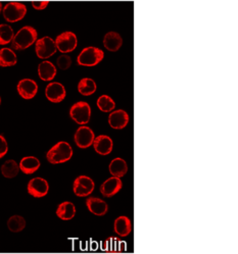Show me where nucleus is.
<instances>
[{
	"mask_svg": "<svg viewBox=\"0 0 238 254\" xmlns=\"http://www.w3.org/2000/svg\"><path fill=\"white\" fill-rule=\"evenodd\" d=\"M78 91L84 96H90L96 91V83L90 78H84L78 84Z\"/></svg>",
	"mask_w": 238,
	"mask_h": 254,
	"instance_id": "nucleus-25",
	"label": "nucleus"
},
{
	"mask_svg": "<svg viewBox=\"0 0 238 254\" xmlns=\"http://www.w3.org/2000/svg\"><path fill=\"white\" fill-rule=\"evenodd\" d=\"M73 156V149L69 143L59 142L47 152V160L52 165L63 164L68 162Z\"/></svg>",
	"mask_w": 238,
	"mask_h": 254,
	"instance_id": "nucleus-2",
	"label": "nucleus"
},
{
	"mask_svg": "<svg viewBox=\"0 0 238 254\" xmlns=\"http://www.w3.org/2000/svg\"><path fill=\"white\" fill-rule=\"evenodd\" d=\"M38 33L31 26H25L14 36L11 46L16 50H25L37 41Z\"/></svg>",
	"mask_w": 238,
	"mask_h": 254,
	"instance_id": "nucleus-1",
	"label": "nucleus"
},
{
	"mask_svg": "<svg viewBox=\"0 0 238 254\" xmlns=\"http://www.w3.org/2000/svg\"><path fill=\"white\" fill-rule=\"evenodd\" d=\"M70 115L79 125L88 124L91 117L90 105L85 101H79L75 103L70 110Z\"/></svg>",
	"mask_w": 238,
	"mask_h": 254,
	"instance_id": "nucleus-5",
	"label": "nucleus"
},
{
	"mask_svg": "<svg viewBox=\"0 0 238 254\" xmlns=\"http://www.w3.org/2000/svg\"><path fill=\"white\" fill-rule=\"evenodd\" d=\"M2 13L3 18L8 23H17L25 18L27 7L21 2H9L2 8Z\"/></svg>",
	"mask_w": 238,
	"mask_h": 254,
	"instance_id": "nucleus-4",
	"label": "nucleus"
},
{
	"mask_svg": "<svg viewBox=\"0 0 238 254\" xmlns=\"http://www.w3.org/2000/svg\"><path fill=\"white\" fill-rule=\"evenodd\" d=\"M7 226L11 232L19 233L25 229L26 221L21 216H12L11 218H9L7 222Z\"/></svg>",
	"mask_w": 238,
	"mask_h": 254,
	"instance_id": "nucleus-27",
	"label": "nucleus"
},
{
	"mask_svg": "<svg viewBox=\"0 0 238 254\" xmlns=\"http://www.w3.org/2000/svg\"><path fill=\"white\" fill-rule=\"evenodd\" d=\"M94 138L95 136L93 131L86 126H82L79 128L74 136L75 143L77 144L79 148H82V149H86L93 144Z\"/></svg>",
	"mask_w": 238,
	"mask_h": 254,
	"instance_id": "nucleus-9",
	"label": "nucleus"
},
{
	"mask_svg": "<svg viewBox=\"0 0 238 254\" xmlns=\"http://www.w3.org/2000/svg\"><path fill=\"white\" fill-rule=\"evenodd\" d=\"M101 249L107 252H124L127 250V244L121 240L111 237L101 243Z\"/></svg>",
	"mask_w": 238,
	"mask_h": 254,
	"instance_id": "nucleus-19",
	"label": "nucleus"
},
{
	"mask_svg": "<svg viewBox=\"0 0 238 254\" xmlns=\"http://www.w3.org/2000/svg\"><path fill=\"white\" fill-rule=\"evenodd\" d=\"M39 168H40V162L39 159L34 156L24 157L20 163V169L26 173V175H31L34 173Z\"/></svg>",
	"mask_w": 238,
	"mask_h": 254,
	"instance_id": "nucleus-20",
	"label": "nucleus"
},
{
	"mask_svg": "<svg viewBox=\"0 0 238 254\" xmlns=\"http://www.w3.org/2000/svg\"><path fill=\"white\" fill-rule=\"evenodd\" d=\"M2 3H1V1H0V13H1V11H2Z\"/></svg>",
	"mask_w": 238,
	"mask_h": 254,
	"instance_id": "nucleus-33",
	"label": "nucleus"
},
{
	"mask_svg": "<svg viewBox=\"0 0 238 254\" xmlns=\"http://www.w3.org/2000/svg\"><path fill=\"white\" fill-rule=\"evenodd\" d=\"M38 75L42 81H52L57 75V68L52 62L44 60L38 65Z\"/></svg>",
	"mask_w": 238,
	"mask_h": 254,
	"instance_id": "nucleus-18",
	"label": "nucleus"
},
{
	"mask_svg": "<svg viewBox=\"0 0 238 254\" xmlns=\"http://www.w3.org/2000/svg\"><path fill=\"white\" fill-rule=\"evenodd\" d=\"M20 171V166L14 159H8L1 166V172L3 177L7 179H12L18 176Z\"/></svg>",
	"mask_w": 238,
	"mask_h": 254,
	"instance_id": "nucleus-26",
	"label": "nucleus"
},
{
	"mask_svg": "<svg viewBox=\"0 0 238 254\" xmlns=\"http://www.w3.org/2000/svg\"><path fill=\"white\" fill-rule=\"evenodd\" d=\"M109 169L114 177L122 178L126 175L128 171V166L123 158L118 157V158H115L112 160V163L110 164V167H109Z\"/></svg>",
	"mask_w": 238,
	"mask_h": 254,
	"instance_id": "nucleus-21",
	"label": "nucleus"
},
{
	"mask_svg": "<svg viewBox=\"0 0 238 254\" xmlns=\"http://www.w3.org/2000/svg\"><path fill=\"white\" fill-rule=\"evenodd\" d=\"M14 30L8 25H0V45H6L14 39Z\"/></svg>",
	"mask_w": 238,
	"mask_h": 254,
	"instance_id": "nucleus-28",
	"label": "nucleus"
},
{
	"mask_svg": "<svg viewBox=\"0 0 238 254\" xmlns=\"http://www.w3.org/2000/svg\"><path fill=\"white\" fill-rule=\"evenodd\" d=\"M76 215V207L72 202L65 201L59 205L57 209V216L62 221H70Z\"/></svg>",
	"mask_w": 238,
	"mask_h": 254,
	"instance_id": "nucleus-23",
	"label": "nucleus"
},
{
	"mask_svg": "<svg viewBox=\"0 0 238 254\" xmlns=\"http://www.w3.org/2000/svg\"><path fill=\"white\" fill-rule=\"evenodd\" d=\"M56 46L61 53H69L76 49L78 45V39L73 32H63L56 39Z\"/></svg>",
	"mask_w": 238,
	"mask_h": 254,
	"instance_id": "nucleus-7",
	"label": "nucleus"
},
{
	"mask_svg": "<svg viewBox=\"0 0 238 254\" xmlns=\"http://www.w3.org/2000/svg\"><path fill=\"white\" fill-rule=\"evenodd\" d=\"M123 39L121 35L117 32H109L104 35L103 45L109 51L116 52L122 47Z\"/></svg>",
	"mask_w": 238,
	"mask_h": 254,
	"instance_id": "nucleus-17",
	"label": "nucleus"
},
{
	"mask_svg": "<svg viewBox=\"0 0 238 254\" xmlns=\"http://www.w3.org/2000/svg\"><path fill=\"white\" fill-rule=\"evenodd\" d=\"M65 95H67L65 88L59 82L49 83L45 89V96L50 102L60 103L65 98Z\"/></svg>",
	"mask_w": 238,
	"mask_h": 254,
	"instance_id": "nucleus-10",
	"label": "nucleus"
},
{
	"mask_svg": "<svg viewBox=\"0 0 238 254\" xmlns=\"http://www.w3.org/2000/svg\"><path fill=\"white\" fill-rule=\"evenodd\" d=\"M18 62V58L16 53L9 48L0 49V66L2 68H8V66H14Z\"/></svg>",
	"mask_w": 238,
	"mask_h": 254,
	"instance_id": "nucleus-24",
	"label": "nucleus"
},
{
	"mask_svg": "<svg viewBox=\"0 0 238 254\" xmlns=\"http://www.w3.org/2000/svg\"><path fill=\"white\" fill-rule=\"evenodd\" d=\"M122 186H123V183L120 180V178H117V177L110 178L107 181H104L100 186V193L104 197H108V198L113 197L122 189Z\"/></svg>",
	"mask_w": 238,
	"mask_h": 254,
	"instance_id": "nucleus-13",
	"label": "nucleus"
},
{
	"mask_svg": "<svg viewBox=\"0 0 238 254\" xmlns=\"http://www.w3.org/2000/svg\"><path fill=\"white\" fill-rule=\"evenodd\" d=\"M17 89L21 97L29 100L36 96L38 92V85L31 79H23L19 82Z\"/></svg>",
	"mask_w": 238,
	"mask_h": 254,
	"instance_id": "nucleus-11",
	"label": "nucleus"
},
{
	"mask_svg": "<svg viewBox=\"0 0 238 254\" xmlns=\"http://www.w3.org/2000/svg\"><path fill=\"white\" fill-rule=\"evenodd\" d=\"M115 232L121 237H126L131 233L132 230V224L129 218L127 217H119L115 221V226H114Z\"/></svg>",
	"mask_w": 238,
	"mask_h": 254,
	"instance_id": "nucleus-22",
	"label": "nucleus"
},
{
	"mask_svg": "<svg viewBox=\"0 0 238 254\" xmlns=\"http://www.w3.org/2000/svg\"><path fill=\"white\" fill-rule=\"evenodd\" d=\"M97 108L103 113H110L115 110L116 103L112 97L108 95H101L97 100Z\"/></svg>",
	"mask_w": 238,
	"mask_h": 254,
	"instance_id": "nucleus-29",
	"label": "nucleus"
},
{
	"mask_svg": "<svg viewBox=\"0 0 238 254\" xmlns=\"http://www.w3.org/2000/svg\"><path fill=\"white\" fill-rule=\"evenodd\" d=\"M7 150H8L7 142L3 136L0 135V159L7 153Z\"/></svg>",
	"mask_w": 238,
	"mask_h": 254,
	"instance_id": "nucleus-32",
	"label": "nucleus"
},
{
	"mask_svg": "<svg viewBox=\"0 0 238 254\" xmlns=\"http://www.w3.org/2000/svg\"><path fill=\"white\" fill-rule=\"evenodd\" d=\"M35 50L36 55L39 58L41 59H46L52 56L57 52V46L54 39H51L50 37H43L41 39L37 40L35 42Z\"/></svg>",
	"mask_w": 238,
	"mask_h": 254,
	"instance_id": "nucleus-6",
	"label": "nucleus"
},
{
	"mask_svg": "<svg viewBox=\"0 0 238 254\" xmlns=\"http://www.w3.org/2000/svg\"><path fill=\"white\" fill-rule=\"evenodd\" d=\"M48 4H49L48 0H34V1H32V6L36 10H43L47 7Z\"/></svg>",
	"mask_w": 238,
	"mask_h": 254,
	"instance_id": "nucleus-31",
	"label": "nucleus"
},
{
	"mask_svg": "<svg viewBox=\"0 0 238 254\" xmlns=\"http://www.w3.org/2000/svg\"><path fill=\"white\" fill-rule=\"evenodd\" d=\"M93 146L95 151L100 155H108L113 151V140L105 135H100L94 138Z\"/></svg>",
	"mask_w": 238,
	"mask_h": 254,
	"instance_id": "nucleus-16",
	"label": "nucleus"
},
{
	"mask_svg": "<svg viewBox=\"0 0 238 254\" xmlns=\"http://www.w3.org/2000/svg\"><path fill=\"white\" fill-rule=\"evenodd\" d=\"M128 123H129V114L123 110L115 111L109 116V124L113 129L122 130L126 128Z\"/></svg>",
	"mask_w": 238,
	"mask_h": 254,
	"instance_id": "nucleus-14",
	"label": "nucleus"
},
{
	"mask_svg": "<svg viewBox=\"0 0 238 254\" xmlns=\"http://www.w3.org/2000/svg\"><path fill=\"white\" fill-rule=\"evenodd\" d=\"M94 182L87 176H80L74 181L73 190L79 197H87L94 190Z\"/></svg>",
	"mask_w": 238,
	"mask_h": 254,
	"instance_id": "nucleus-8",
	"label": "nucleus"
},
{
	"mask_svg": "<svg viewBox=\"0 0 238 254\" xmlns=\"http://www.w3.org/2000/svg\"><path fill=\"white\" fill-rule=\"evenodd\" d=\"M0 104H1V97H0Z\"/></svg>",
	"mask_w": 238,
	"mask_h": 254,
	"instance_id": "nucleus-34",
	"label": "nucleus"
},
{
	"mask_svg": "<svg viewBox=\"0 0 238 254\" xmlns=\"http://www.w3.org/2000/svg\"><path fill=\"white\" fill-rule=\"evenodd\" d=\"M48 189L47 181L42 178H34L28 184V192L35 198L44 197L48 193Z\"/></svg>",
	"mask_w": 238,
	"mask_h": 254,
	"instance_id": "nucleus-12",
	"label": "nucleus"
},
{
	"mask_svg": "<svg viewBox=\"0 0 238 254\" xmlns=\"http://www.w3.org/2000/svg\"><path fill=\"white\" fill-rule=\"evenodd\" d=\"M57 63L60 70H68L72 65V58L69 56L65 55V53H63L62 56H60L58 58Z\"/></svg>",
	"mask_w": 238,
	"mask_h": 254,
	"instance_id": "nucleus-30",
	"label": "nucleus"
},
{
	"mask_svg": "<svg viewBox=\"0 0 238 254\" xmlns=\"http://www.w3.org/2000/svg\"><path fill=\"white\" fill-rule=\"evenodd\" d=\"M104 57V53L97 47H86L84 48L77 58L79 65L82 66H95Z\"/></svg>",
	"mask_w": 238,
	"mask_h": 254,
	"instance_id": "nucleus-3",
	"label": "nucleus"
},
{
	"mask_svg": "<svg viewBox=\"0 0 238 254\" xmlns=\"http://www.w3.org/2000/svg\"><path fill=\"white\" fill-rule=\"evenodd\" d=\"M86 205L91 213H93V215L98 217L107 215L109 210L108 203L96 197H89L86 200Z\"/></svg>",
	"mask_w": 238,
	"mask_h": 254,
	"instance_id": "nucleus-15",
	"label": "nucleus"
}]
</instances>
